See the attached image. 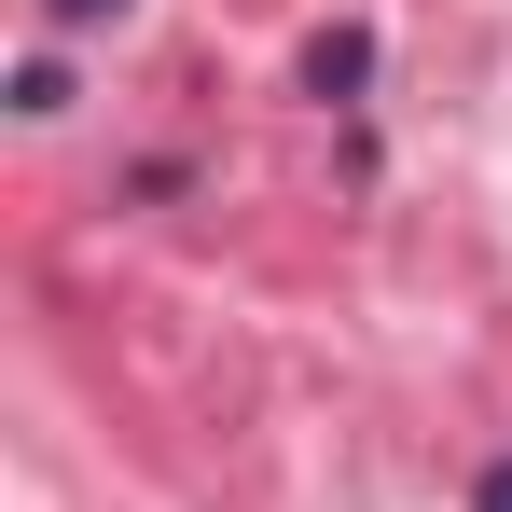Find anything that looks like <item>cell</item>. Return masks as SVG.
I'll list each match as a JSON object with an SVG mask.
<instances>
[{
  "label": "cell",
  "mask_w": 512,
  "mask_h": 512,
  "mask_svg": "<svg viewBox=\"0 0 512 512\" xmlns=\"http://www.w3.org/2000/svg\"><path fill=\"white\" fill-rule=\"evenodd\" d=\"M42 14H70V28H84V14H125V0H42Z\"/></svg>",
  "instance_id": "3957f363"
},
{
  "label": "cell",
  "mask_w": 512,
  "mask_h": 512,
  "mask_svg": "<svg viewBox=\"0 0 512 512\" xmlns=\"http://www.w3.org/2000/svg\"><path fill=\"white\" fill-rule=\"evenodd\" d=\"M471 512H512V457H499V471H485V485H471Z\"/></svg>",
  "instance_id": "7a4b0ae2"
},
{
  "label": "cell",
  "mask_w": 512,
  "mask_h": 512,
  "mask_svg": "<svg viewBox=\"0 0 512 512\" xmlns=\"http://www.w3.org/2000/svg\"><path fill=\"white\" fill-rule=\"evenodd\" d=\"M374 84V28H319L305 42V97H360Z\"/></svg>",
  "instance_id": "6da1fadb"
}]
</instances>
